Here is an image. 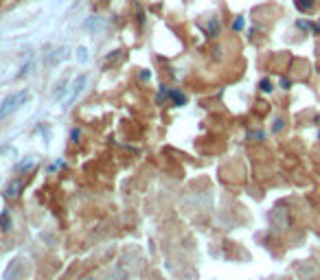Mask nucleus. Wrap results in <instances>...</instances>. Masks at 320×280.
I'll return each instance as SVG.
<instances>
[{"label": "nucleus", "mask_w": 320, "mask_h": 280, "mask_svg": "<svg viewBox=\"0 0 320 280\" xmlns=\"http://www.w3.org/2000/svg\"><path fill=\"white\" fill-rule=\"evenodd\" d=\"M29 96H31L29 90H18V92H11L3 103H0V121L9 118L15 110H20L22 105L29 101Z\"/></svg>", "instance_id": "nucleus-1"}, {"label": "nucleus", "mask_w": 320, "mask_h": 280, "mask_svg": "<svg viewBox=\"0 0 320 280\" xmlns=\"http://www.w3.org/2000/svg\"><path fill=\"white\" fill-rule=\"evenodd\" d=\"M86 86H88V75H79V77H75V81H72V84L68 86L66 96L62 98V108H64V110H68L70 105L81 96V92L86 90Z\"/></svg>", "instance_id": "nucleus-2"}, {"label": "nucleus", "mask_w": 320, "mask_h": 280, "mask_svg": "<svg viewBox=\"0 0 320 280\" xmlns=\"http://www.w3.org/2000/svg\"><path fill=\"white\" fill-rule=\"evenodd\" d=\"M294 5H296V9L300 13H311L316 7V0H294Z\"/></svg>", "instance_id": "nucleus-3"}, {"label": "nucleus", "mask_w": 320, "mask_h": 280, "mask_svg": "<svg viewBox=\"0 0 320 280\" xmlns=\"http://www.w3.org/2000/svg\"><path fill=\"white\" fill-rule=\"evenodd\" d=\"M167 94H169L171 101H174V105H178V108L186 103V96H184L182 92H180V90H167Z\"/></svg>", "instance_id": "nucleus-4"}, {"label": "nucleus", "mask_w": 320, "mask_h": 280, "mask_svg": "<svg viewBox=\"0 0 320 280\" xmlns=\"http://www.w3.org/2000/svg\"><path fill=\"white\" fill-rule=\"evenodd\" d=\"M99 24H101V18H99V15H92V18H88V20L84 22V29L90 31V33H97Z\"/></svg>", "instance_id": "nucleus-5"}, {"label": "nucleus", "mask_w": 320, "mask_h": 280, "mask_svg": "<svg viewBox=\"0 0 320 280\" xmlns=\"http://www.w3.org/2000/svg\"><path fill=\"white\" fill-rule=\"evenodd\" d=\"M64 59V48H57V51H53V55H48V59H46V64H51V66H55V64H60Z\"/></svg>", "instance_id": "nucleus-6"}, {"label": "nucleus", "mask_w": 320, "mask_h": 280, "mask_svg": "<svg viewBox=\"0 0 320 280\" xmlns=\"http://www.w3.org/2000/svg\"><path fill=\"white\" fill-rule=\"evenodd\" d=\"M206 31H209V37H217V35H219V22H217L215 18H211Z\"/></svg>", "instance_id": "nucleus-7"}, {"label": "nucleus", "mask_w": 320, "mask_h": 280, "mask_svg": "<svg viewBox=\"0 0 320 280\" xmlns=\"http://www.w3.org/2000/svg\"><path fill=\"white\" fill-rule=\"evenodd\" d=\"M75 57H77L79 64H86V62H88V48H86V46H77Z\"/></svg>", "instance_id": "nucleus-8"}, {"label": "nucleus", "mask_w": 320, "mask_h": 280, "mask_svg": "<svg viewBox=\"0 0 320 280\" xmlns=\"http://www.w3.org/2000/svg\"><path fill=\"white\" fill-rule=\"evenodd\" d=\"M20 191H22V182H20V179H18V182H11L9 188H7V197H15Z\"/></svg>", "instance_id": "nucleus-9"}, {"label": "nucleus", "mask_w": 320, "mask_h": 280, "mask_svg": "<svg viewBox=\"0 0 320 280\" xmlns=\"http://www.w3.org/2000/svg\"><path fill=\"white\" fill-rule=\"evenodd\" d=\"M243 27H246V18L243 15H237V18L233 20V31L239 33V31H243Z\"/></svg>", "instance_id": "nucleus-10"}, {"label": "nucleus", "mask_w": 320, "mask_h": 280, "mask_svg": "<svg viewBox=\"0 0 320 280\" xmlns=\"http://www.w3.org/2000/svg\"><path fill=\"white\" fill-rule=\"evenodd\" d=\"M31 167H35V160H33V158H29V160L20 162L18 167H15V171H27V169H31Z\"/></svg>", "instance_id": "nucleus-11"}, {"label": "nucleus", "mask_w": 320, "mask_h": 280, "mask_svg": "<svg viewBox=\"0 0 320 280\" xmlns=\"http://www.w3.org/2000/svg\"><path fill=\"white\" fill-rule=\"evenodd\" d=\"M259 88L261 90H263V92H272V81H270V79H261V84H259Z\"/></svg>", "instance_id": "nucleus-12"}, {"label": "nucleus", "mask_w": 320, "mask_h": 280, "mask_svg": "<svg viewBox=\"0 0 320 280\" xmlns=\"http://www.w3.org/2000/svg\"><path fill=\"white\" fill-rule=\"evenodd\" d=\"M281 129H283V121L276 118V121H274V131H281Z\"/></svg>", "instance_id": "nucleus-13"}, {"label": "nucleus", "mask_w": 320, "mask_h": 280, "mask_svg": "<svg viewBox=\"0 0 320 280\" xmlns=\"http://www.w3.org/2000/svg\"><path fill=\"white\" fill-rule=\"evenodd\" d=\"M281 86H283V90H287V88L292 86V84H290V79H283V81H281Z\"/></svg>", "instance_id": "nucleus-14"}]
</instances>
